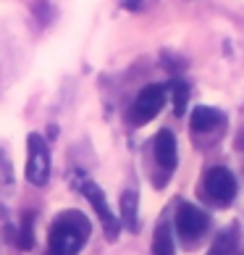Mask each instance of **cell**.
I'll list each match as a JSON object with an SVG mask.
<instances>
[{"label":"cell","mask_w":244,"mask_h":255,"mask_svg":"<svg viewBox=\"0 0 244 255\" xmlns=\"http://www.w3.org/2000/svg\"><path fill=\"white\" fill-rule=\"evenodd\" d=\"M189 131L197 145L210 147L226 134V113H221L218 108H210V106H197L189 119Z\"/></svg>","instance_id":"4"},{"label":"cell","mask_w":244,"mask_h":255,"mask_svg":"<svg viewBox=\"0 0 244 255\" xmlns=\"http://www.w3.org/2000/svg\"><path fill=\"white\" fill-rule=\"evenodd\" d=\"M48 255H53V253H48Z\"/></svg>","instance_id":"17"},{"label":"cell","mask_w":244,"mask_h":255,"mask_svg":"<svg viewBox=\"0 0 244 255\" xmlns=\"http://www.w3.org/2000/svg\"><path fill=\"white\" fill-rule=\"evenodd\" d=\"M13 187H16L13 166H11V160H8V155H5V150H0V200L11 195Z\"/></svg>","instance_id":"13"},{"label":"cell","mask_w":244,"mask_h":255,"mask_svg":"<svg viewBox=\"0 0 244 255\" xmlns=\"http://www.w3.org/2000/svg\"><path fill=\"white\" fill-rule=\"evenodd\" d=\"M173 229L179 234V240L184 248H194L205 234L210 229V216L197 208L194 203H186L181 200L176 205V213H173Z\"/></svg>","instance_id":"3"},{"label":"cell","mask_w":244,"mask_h":255,"mask_svg":"<svg viewBox=\"0 0 244 255\" xmlns=\"http://www.w3.org/2000/svg\"><path fill=\"white\" fill-rule=\"evenodd\" d=\"M153 160L161 168V176L155 179V187H165L168 176L176 171L179 163V147H176V134L171 129H161L153 139Z\"/></svg>","instance_id":"8"},{"label":"cell","mask_w":244,"mask_h":255,"mask_svg":"<svg viewBox=\"0 0 244 255\" xmlns=\"http://www.w3.org/2000/svg\"><path fill=\"white\" fill-rule=\"evenodd\" d=\"M0 240H13V224L8 221L3 208H0Z\"/></svg>","instance_id":"16"},{"label":"cell","mask_w":244,"mask_h":255,"mask_svg":"<svg viewBox=\"0 0 244 255\" xmlns=\"http://www.w3.org/2000/svg\"><path fill=\"white\" fill-rule=\"evenodd\" d=\"M208 255H242V237H239V226L234 224L229 226L223 234L215 237V242L210 245Z\"/></svg>","instance_id":"9"},{"label":"cell","mask_w":244,"mask_h":255,"mask_svg":"<svg viewBox=\"0 0 244 255\" xmlns=\"http://www.w3.org/2000/svg\"><path fill=\"white\" fill-rule=\"evenodd\" d=\"M13 240L18 245V250H32L34 248V213L26 211L21 216V224H18V229L13 232Z\"/></svg>","instance_id":"12"},{"label":"cell","mask_w":244,"mask_h":255,"mask_svg":"<svg viewBox=\"0 0 244 255\" xmlns=\"http://www.w3.org/2000/svg\"><path fill=\"white\" fill-rule=\"evenodd\" d=\"M50 179V150L42 134L26 137V182L34 187H45Z\"/></svg>","instance_id":"7"},{"label":"cell","mask_w":244,"mask_h":255,"mask_svg":"<svg viewBox=\"0 0 244 255\" xmlns=\"http://www.w3.org/2000/svg\"><path fill=\"white\" fill-rule=\"evenodd\" d=\"M153 255H176V242H173V232L171 224L161 221L153 232Z\"/></svg>","instance_id":"11"},{"label":"cell","mask_w":244,"mask_h":255,"mask_svg":"<svg viewBox=\"0 0 244 255\" xmlns=\"http://www.w3.org/2000/svg\"><path fill=\"white\" fill-rule=\"evenodd\" d=\"M121 224H126L129 232H139V216H137V208H139V195L134 190H126L124 195H121Z\"/></svg>","instance_id":"10"},{"label":"cell","mask_w":244,"mask_h":255,"mask_svg":"<svg viewBox=\"0 0 244 255\" xmlns=\"http://www.w3.org/2000/svg\"><path fill=\"white\" fill-rule=\"evenodd\" d=\"M71 187H74V190H79L92 203V208H95V213L100 219L102 232H105V240L116 242L118 234H121V221H118V216L113 213V208L108 205V197H105V192H102V187L95 182V179H89L84 174H74L71 176Z\"/></svg>","instance_id":"2"},{"label":"cell","mask_w":244,"mask_h":255,"mask_svg":"<svg viewBox=\"0 0 244 255\" xmlns=\"http://www.w3.org/2000/svg\"><path fill=\"white\" fill-rule=\"evenodd\" d=\"M237 176H234L226 166H213L205 171L202 176V192L205 197L218 205V208H229L234 200H237Z\"/></svg>","instance_id":"5"},{"label":"cell","mask_w":244,"mask_h":255,"mask_svg":"<svg viewBox=\"0 0 244 255\" xmlns=\"http://www.w3.org/2000/svg\"><path fill=\"white\" fill-rule=\"evenodd\" d=\"M165 100H168V90L163 87V84H147V87L134 98V103H131V108H129V124H134V127L150 124V121H153L158 113L163 111Z\"/></svg>","instance_id":"6"},{"label":"cell","mask_w":244,"mask_h":255,"mask_svg":"<svg viewBox=\"0 0 244 255\" xmlns=\"http://www.w3.org/2000/svg\"><path fill=\"white\" fill-rule=\"evenodd\" d=\"M92 234V224L81 211H63L55 216L48 234V248L53 255H79Z\"/></svg>","instance_id":"1"},{"label":"cell","mask_w":244,"mask_h":255,"mask_svg":"<svg viewBox=\"0 0 244 255\" xmlns=\"http://www.w3.org/2000/svg\"><path fill=\"white\" fill-rule=\"evenodd\" d=\"M171 100H173V113L176 116H184L186 106H189V84L181 82V79H173L171 82Z\"/></svg>","instance_id":"14"},{"label":"cell","mask_w":244,"mask_h":255,"mask_svg":"<svg viewBox=\"0 0 244 255\" xmlns=\"http://www.w3.org/2000/svg\"><path fill=\"white\" fill-rule=\"evenodd\" d=\"M153 3L155 0H121V8H126V11H131V13H142Z\"/></svg>","instance_id":"15"}]
</instances>
